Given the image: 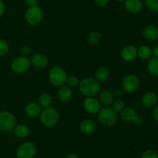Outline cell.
<instances>
[{"label": "cell", "instance_id": "1", "mask_svg": "<svg viewBox=\"0 0 158 158\" xmlns=\"http://www.w3.org/2000/svg\"><path fill=\"white\" fill-rule=\"evenodd\" d=\"M80 91L86 97H93L97 95L100 90L99 82L95 78L87 77L82 80L79 84Z\"/></svg>", "mask_w": 158, "mask_h": 158}, {"label": "cell", "instance_id": "2", "mask_svg": "<svg viewBox=\"0 0 158 158\" xmlns=\"http://www.w3.org/2000/svg\"><path fill=\"white\" fill-rule=\"evenodd\" d=\"M98 120L101 124L106 127H113L117 123V116L110 107L100 108L98 112Z\"/></svg>", "mask_w": 158, "mask_h": 158}, {"label": "cell", "instance_id": "3", "mask_svg": "<svg viewBox=\"0 0 158 158\" xmlns=\"http://www.w3.org/2000/svg\"><path fill=\"white\" fill-rule=\"evenodd\" d=\"M49 82L55 86H62L66 83L67 76L64 69L60 66H54L49 70Z\"/></svg>", "mask_w": 158, "mask_h": 158}, {"label": "cell", "instance_id": "4", "mask_svg": "<svg viewBox=\"0 0 158 158\" xmlns=\"http://www.w3.org/2000/svg\"><path fill=\"white\" fill-rule=\"evenodd\" d=\"M59 120V114L54 108L46 107L40 114V121L47 127L55 126Z\"/></svg>", "mask_w": 158, "mask_h": 158}, {"label": "cell", "instance_id": "5", "mask_svg": "<svg viewBox=\"0 0 158 158\" xmlns=\"http://www.w3.org/2000/svg\"><path fill=\"white\" fill-rule=\"evenodd\" d=\"M26 20L31 26H36L41 23L43 17V10L40 7L35 6H29L26 12Z\"/></svg>", "mask_w": 158, "mask_h": 158}, {"label": "cell", "instance_id": "6", "mask_svg": "<svg viewBox=\"0 0 158 158\" xmlns=\"http://www.w3.org/2000/svg\"><path fill=\"white\" fill-rule=\"evenodd\" d=\"M16 124V119L12 113L9 111L0 112V131H10L14 129Z\"/></svg>", "mask_w": 158, "mask_h": 158}, {"label": "cell", "instance_id": "7", "mask_svg": "<svg viewBox=\"0 0 158 158\" xmlns=\"http://www.w3.org/2000/svg\"><path fill=\"white\" fill-rule=\"evenodd\" d=\"M37 151L36 146L33 142L27 141L22 143L16 151L17 158H33Z\"/></svg>", "mask_w": 158, "mask_h": 158}, {"label": "cell", "instance_id": "8", "mask_svg": "<svg viewBox=\"0 0 158 158\" xmlns=\"http://www.w3.org/2000/svg\"><path fill=\"white\" fill-rule=\"evenodd\" d=\"M30 60L24 56L16 57L11 63V69L16 73H25L30 69Z\"/></svg>", "mask_w": 158, "mask_h": 158}, {"label": "cell", "instance_id": "9", "mask_svg": "<svg viewBox=\"0 0 158 158\" xmlns=\"http://www.w3.org/2000/svg\"><path fill=\"white\" fill-rule=\"evenodd\" d=\"M120 118L125 122H134L136 125H140L143 123V119L131 107H123L120 111Z\"/></svg>", "mask_w": 158, "mask_h": 158}, {"label": "cell", "instance_id": "10", "mask_svg": "<svg viewBox=\"0 0 158 158\" xmlns=\"http://www.w3.org/2000/svg\"><path fill=\"white\" fill-rule=\"evenodd\" d=\"M140 85V79L136 75L130 74L126 76L122 80L123 90L127 93H134L139 89Z\"/></svg>", "mask_w": 158, "mask_h": 158}, {"label": "cell", "instance_id": "11", "mask_svg": "<svg viewBox=\"0 0 158 158\" xmlns=\"http://www.w3.org/2000/svg\"><path fill=\"white\" fill-rule=\"evenodd\" d=\"M83 107L89 114H95L100 110V103L97 99L93 97H86L83 101Z\"/></svg>", "mask_w": 158, "mask_h": 158}, {"label": "cell", "instance_id": "12", "mask_svg": "<svg viewBox=\"0 0 158 158\" xmlns=\"http://www.w3.org/2000/svg\"><path fill=\"white\" fill-rule=\"evenodd\" d=\"M121 58L125 62L134 61L137 56V49L133 45H127L124 46L121 51Z\"/></svg>", "mask_w": 158, "mask_h": 158}, {"label": "cell", "instance_id": "13", "mask_svg": "<svg viewBox=\"0 0 158 158\" xmlns=\"http://www.w3.org/2000/svg\"><path fill=\"white\" fill-rule=\"evenodd\" d=\"M124 6L127 11L133 14L139 13L143 8L141 0H125Z\"/></svg>", "mask_w": 158, "mask_h": 158}, {"label": "cell", "instance_id": "14", "mask_svg": "<svg viewBox=\"0 0 158 158\" xmlns=\"http://www.w3.org/2000/svg\"><path fill=\"white\" fill-rule=\"evenodd\" d=\"M30 62L34 66L38 69H44L49 64V60H48L47 57L40 52L32 55V56L31 57Z\"/></svg>", "mask_w": 158, "mask_h": 158}, {"label": "cell", "instance_id": "15", "mask_svg": "<svg viewBox=\"0 0 158 158\" xmlns=\"http://www.w3.org/2000/svg\"><path fill=\"white\" fill-rule=\"evenodd\" d=\"M158 101L157 95L154 92H148L142 97V104L146 108H152L157 105Z\"/></svg>", "mask_w": 158, "mask_h": 158}, {"label": "cell", "instance_id": "16", "mask_svg": "<svg viewBox=\"0 0 158 158\" xmlns=\"http://www.w3.org/2000/svg\"><path fill=\"white\" fill-rule=\"evenodd\" d=\"M97 129L96 123H94V120L86 119V120H83L80 124V130L83 134L86 135H91L94 134Z\"/></svg>", "mask_w": 158, "mask_h": 158}, {"label": "cell", "instance_id": "17", "mask_svg": "<svg viewBox=\"0 0 158 158\" xmlns=\"http://www.w3.org/2000/svg\"><path fill=\"white\" fill-rule=\"evenodd\" d=\"M25 111L29 117H36L41 114L42 106L36 102H31L26 105Z\"/></svg>", "mask_w": 158, "mask_h": 158}, {"label": "cell", "instance_id": "18", "mask_svg": "<svg viewBox=\"0 0 158 158\" xmlns=\"http://www.w3.org/2000/svg\"><path fill=\"white\" fill-rule=\"evenodd\" d=\"M57 96L60 101L62 102H68L72 99L73 97V91L71 88L68 86H62L59 89L57 92Z\"/></svg>", "mask_w": 158, "mask_h": 158}, {"label": "cell", "instance_id": "19", "mask_svg": "<svg viewBox=\"0 0 158 158\" xmlns=\"http://www.w3.org/2000/svg\"><path fill=\"white\" fill-rule=\"evenodd\" d=\"M99 99L102 104L106 106H110V105H112L113 102H114V97L109 90L104 89V90L101 91V93L100 94Z\"/></svg>", "mask_w": 158, "mask_h": 158}, {"label": "cell", "instance_id": "20", "mask_svg": "<svg viewBox=\"0 0 158 158\" xmlns=\"http://www.w3.org/2000/svg\"><path fill=\"white\" fill-rule=\"evenodd\" d=\"M143 36L148 40H158V28L155 26H148L143 29Z\"/></svg>", "mask_w": 158, "mask_h": 158}, {"label": "cell", "instance_id": "21", "mask_svg": "<svg viewBox=\"0 0 158 158\" xmlns=\"http://www.w3.org/2000/svg\"><path fill=\"white\" fill-rule=\"evenodd\" d=\"M29 127L26 124H19L14 127V134L19 138H26L29 135Z\"/></svg>", "mask_w": 158, "mask_h": 158}, {"label": "cell", "instance_id": "22", "mask_svg": "<svg viewBox=\"0 0 158 158\" xmlns=\"http://www.w3.org/2000/svg\"><path fill=\"white\" fill-rule=\"evenodd\" d=\"M109 77L110 70L106 66H100L95 72V79L98 82L106 81Z\"/></svg>", "mask_w": 158, "mask_h": 158}, {"label": "cell", "instance_id": "23", "mask_svg": "<svg viewBox=\"0 0 158 158\" xmlns=\"http://www.w3.org/2000/svg\"><path fill=\"white\" fill-rule=\"evenodd\" d=\"M152 55V50L148 46L143 45V46H140L137 49V56L140 57L141 60H149Z\"/></svg>", "mask_w": 158, "mask_h": 158}, {"label": "cell", "instance_id": "24", "mask_svg": "<svg viewBox=\"0 0 158 158\" xmlns=\"http://www.w3.org/2000/svg\"><path fill=\"white\" fill-rule=\"evenodd\" d=\"M148 69L153 76L158 77V58L154 57L148 61Z\"/></svg>", "mask_w": 158, "mask_h": 158}, {"label": "cell", "instance_id": "25", "mask_svg": "<svg viewBox=\"0 0 158 158\" xmlns=\"http://www.w3.org/2000/svg\"><path fill=\"white\" fill-rule=\"evenodd\" d=\"M52 97L48 94H43L39 97V103L44 108L49 107L52 104Z\"/></svg>", "mask_w": 158, "mask_h": 158}, {"label": "cell", "instance_id": "26", "mask_svg": "<svg viewBox=\"0 0 158 158\" xmlns=\"http://www.w3.org/2000/svg\"><path fill=\"white\" fill-rule=\"evenodd\" d=\"M101 40V34L99 32H92L88 35V43L90 45H96Z\"/></svg>", "mask_w": 158, "mask_h": 158}, {"label": "cell", "instance_id": "27", "mask_svg": "<svg viewBox=\"0 0 158 158\" xmlns=\"http://www.w3.org/2000/svg\"><path fill=\"white\" fill-rule=\"evenodd\" d=\"M145 4L152 12H158V0H145Z\"/></svg>", "mask_w": 158, "mask_h": 158}, {"label": "cell", "instance_id": "28", "mask_svg": "<svg viewBox=\"0 0 158 158\" xmlns=\"http://www.w3.org/2000/svg\"><path fill=\"white\" fill-rule=\"evenodd\" d=\"M123 107H124V102L123 100H120V99L114 100L112 103V109L115 112H120Z\"/></svg>", "mask_w": 158, "mask_h": 158}, {"label": "cell", "instance_id": "29", "mask_svg": "<svg viewBox=\"0 0 158 158\" xmlns=\"http://www.w3.org/2000/svg\"><path fill=\"white\" fill-rule=\"evenodd\" d=\"M9 45L5 40H0V57L4 56L9 52Z\"/></svg>", "mask_w": 158, "mask_h": 158}, {"label": "cell", "instance_id": "30", "mask_svg": "<svg viewBox=\"0 0 158 158\" xmlns=\"http://www.w3.org/2000/svg\"><path fill=\"white\" fill-rule=\"evenodd\" d=\"M66 83H67L68 86L69 87H77L79 85V80L77 77H74V76H71V77H67V80H66Z\"/></svg>", "mask_w": 158, "mask_h": 158}, {"label": "cell", "instance_id": "31", "mask_svg": "<svg viewBox=\"0 0 158 158\" xmlns=\"http://www.w3.org/2000/svg\"><path fill=\"white\" fill-rule=\"evenodd\" d=\"M140 158H158V154L154 150H148L142 154Z\"/></svg>", "mask_w": 158, "mask_h": 158}, {"label": "cell", "instance_id": "32", "mask_svg": "<svg viewBox=\"0 0 158 158\" xmlns=\"http://www.w3.org/2000/svg\"><path fill=\"white\" fill-rule=\"evenodd\" d=\"M96 5L100 7H104L109 3L110 0H94Z\"/></svg>", "mask_w": 158, "mask_h": 158}, {"label": "cell", "instance_id": "33", "mask_svg": "<svg viewBox=\"0 0 158 158\" xmlns=\"http://www.w3.org/2000/svg\"><path fill=\"white\" fill-rule=\"evenodd\" d=\"M31 50H30V48L29 47V46H23L21 49V53L23 54V56H26L29 55V53H30Z\"/></svg>", "mask_w": 158, "mask_h": 158}, {"label": "cell", "instance_id": "34", "mask_svg": "<svg viewBox=\"0 0 158 158\" xmlns=\"http://www.w3.org/2000/svg\"><path fill=\"white\" fill-rule=\"evenodd\" d=\"M123 90H122L121 89H120V88L114 89V97L115 96V97H117V98H120V97H121L122 96H123Z\"/></svg>", "mask_w": 158, "mask_h": 158}, {"label": "cell", "instance_id": "35", "mask_svg": "<svg viewBox=\"0 0 158 158\" xmlns=\"http://www.w3.org/2000/svg\"><path fill=\"white\" fill-rule=\"evenodd\" d=\"M152 114L154 120H155L157 122H158V104L156 105V106H154Z\"/></svg>", "mask_w": 158, "mask_h": 158}, {"label": "cell", "instance_id": "36", "mask_svg": "<svg viewBox=\"0 0 158 158\" xmlns=\"http://www.w3.org/2000/svg\"><path fill=\"white\" fill-rule=\"evenodd\" d=\"M5 12V5L2 0H0V17L3 15Z\"/></svg>", "mask_w": 158, "mask_h": 158}, {"label": "cell", "instance_id": "37", "mask_svg": "<svg viewBox=\"0 0 158 158\" xmlns=\"http://www.w3.org/2000/svg\"><path fill=\"white\" fill-rule=\"evenodd\" d=\"M26 2L29 6H35V5H36L38 0H26Z\"/></svg>", "mask_w": 158, "mask_h": 158}, {"label": "cell", "instance_id": "38", "mask_svg": "<svg viewBox=\"0 0 158 158\" xmlns=\"http://www.w3.org/2000/svg\"><path fill=\"white\" fill-rule=\"evenodd\" d=\"M153 54H154V57L158 58V45H157V46L154 48V49H153Z\"/></svg>", "mask_w": 158, "mask_h": 158}, {"label": "cell", "instance_id": "39", "mask_svg": "<svg viewBox=\"0 0 158 158\" xmlns=\"http://www.w3.org/2000/svg\"><path fill=\"white\" fill-rule=\"evenodd\" d=\"M66 158H79V157L77 155V154H69V155H68L67 157H66Z\"/></svg>", "mask_w": 158, "mask_h": 158}, {"label": "cell", "instance_id": "40", "mask_svg": "<svg viewBox=\"0 0 158 158\" xmlns=\"http://www.w3.org/2000/svg\"><path fill=\"white\" fill-rule=\"evenodd\" d=\"M116 2H124L125 0H114Z\"/></svg>", "mask_w": 158, "mask_h": 158}, {"label": "cell", "instance_id": "41", "mask_svg": "<svg viewBox=\"0 0 158 158\" xmlns=\"http://www.w3.org/2000/svg\"><path fill=\"white\" fill-rule=\"evenodd\" d=\"M157 23H158V20H157Z\"/></svg>", "mask_w": 158, "mask_h": 158}]
</instances>
